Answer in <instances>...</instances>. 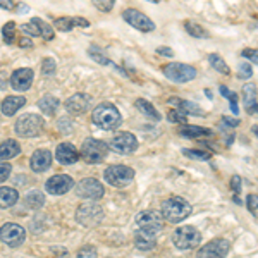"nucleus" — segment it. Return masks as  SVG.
Here are the masks:
<instances>
[{"label":"nucleus","mask_w":258,"mask_h":258,"mask_svg":"<svg viewBox=\"0 0 258 258\" xmlns=\"http://www.w3.org/2000/svg\"><path fill=\"white\" fill-rule=\"evenodd\" d=\"M136 148H138V140L133 133H117L109 143V150L120 155H129Z\"/></svg>","instance_id":"9d476101"},{"label":"nucleus","mask_w":258,"mask_h":258,"mask_svg":"<svg viewBox=\"0 0 258 258\" xmlns=\"http://www.w3.org/2000/svg\"><path fill=\"white\" fill-rule=\"evenodd\" d=\"M19 45H21L23 48H31V47H33V41H31L30 38H28V36H23V38L19 40Z\"/></svg>","instance_id":"de8ad7c7"},{"label":"nucleus","mask_w":258,"mask_h":258,"mask_svg":"<svg viewBox=\"0 0 258 258\" xmlns=\"http://www.w3.org/2000/svg\"><path fill=\"white\" fill-rule=\"evenodd\" d=\"M231 188H232V191H234L236 197H238V195L241 193V177L239 176H232V179H231Z\"/></svg>","instance_id":"49530a36"},{"label":"nucleus","mask_w":258,"mask_h":258,"mask_svg":"<svg viewBox=\"0 0 258 258\" xmlns=\"http://www.w3.org/2000/svg\"><path fill=\"white\" fill-rule=\"evenodd\" d=\"M169 103L174 105L179 112H182L184 115H198V117H205V112H203L197 103L188 102V100H182V98H169Z\"/></svg>","instance_id":"412c9836"},{"label":"nucleus","mask_w":258,"mask_h":258,"mask_svg":"<svg viewBox=\"0 0 258 258\" xmlns=\"http://www.w3.org/2000/svg\"><path fill=\"white\" fill-rule=\"evenodd\" d=\"M179 135L184 138H203V136H210L212 131L202 126H182L179 127Z\"/></svg>","instance_id":"cd10ccee"},{"label":"nucleus","mask_w":258,"mask_h":258,"mask_svg":"<svg viewBox=\"0 0 258 258\" xmlns=\"http://www.w3.org/2000/svg\"><path fill=\"white\" fill-rule=\"evenodd\" d=\"M90 105H91V97L86 93H76L71 98H68V102H66V109L73 115L85 114L90 109Z\"/></svg>","instance_id":"f3484780"},{"label":"nucleus","mask_w":258,"mask_h":258,"mask_svg":"<svg viewBox=\"0 0 258 258\" xmlns=\"http://www.w3.org/2000/svg\"><path fill=\"white\" fill-rule=\"evenodd\" d=\"M248 110V114H251V115H258V105L255 103V105H251L249 109H246Z\"/></svg>","instance_id":"5fc2aeb1"},{"label":"nucleus","mask_w":258,"mask_h":258,"mask_svg":"<svg viewBox=\"0 0 258 258\" xmlns=\"http://www.w3.org/2000/svg\"><path fill=\"white\" fill-rule=\"evenodd\" d=\"M122 19L141 33H152L153 30H155V23H153L147 14H143L141 11L126 9L122 12Z\"/></svg>","instance_id":"9b49d317"},{"label":"nucleus","mask_w":258,"mask_h":258,"mask_svg":"<svg viewBox=\"0 0 258 258\" xmlns=\"http://www.w3.org/2000/svg\"><path fill=\"white\" fill-rule=\"evenodd\" d=\"M55 60L50 59V57H47V59H43V62H41V74L43 76H52V74H55Z\"/></svg>","instance_id":"4c0bfd02"},{"label":"nucleus","mask_w":258,"mask_h":258,"mask_svg":"<svg viewBox=\"0 0 258 258\" xmlns=\"http://www.w3.org/2000/svg\"><path fill=\"white\" fill-rule=\"evenodd\" d=\"M188 159H193V160H209L210 159V153L209 152H202V150H182Z\"/></svg>","instance_id":"e433bc0d"},{"label":"nucleus","mask_w":258,"mask_h":258,"mask_svg":"<svg viewBox=\"0 0 258 258\" xmlns=\"http://www.w3.org/2000/svg\"><path fill=\"white\" fill-rule=\"evenodd\" d=\"M105 193L103 186L100 184L97 179L93 177H86L80 181L76 184V195L81 198H86V200H100Z\"/></svg>","instance_id":"4468645a"},{"label":"nucleus","mask_w":258,"mask_h":258,"mask_svg":"<svg viewBox=\"0 0 258 258\" xmlns=\"http://www.w3.org/2000/svg\"><path fill=\"white\" fill-rule=\"evenodd\" d=\"M148 2H153V4H159L160 0H148Z\"/></svg>","instance_id":"4d7b16f0"},{"label":"nucleus","mask_w":258,"mask_h":258,"mask_svg":"<svg viewBox=\"0 0 258 258\" xmlns=\"http://www.w3.org/2000/svg\"><path fill=\"white\" fill-rule=\"evenodd\" d=\"M19 200L18 191L14 188H0V209H9V207L16 205Z\"/></svg>","instance_id":"bb28decb"},{"label":"nucleus","mask_w":258,"mask_h":258,"mask_svg":"<svg viewBox=\"0 0 258 258\" xmlns=\"http://www.w3.org/2000/svg\"><path fill=\"white\" fill-rule=\"evenodd\" d=\"M241 55H243L244 59L251 60L253 64L258 66V50H243V52H241Z\"/></svg>","instance_id":"c03bdc74"},{"label":"nucleus","mask_w":258,"mask_h":258,"mask_svg":"<svg viewBox=\"0 0 258 258\" xmlns=\"http://www.w3.org/2000/svg\"><path fill=\"white\" fill-rule=\"evenodd\" d=\"M172 243L179 249H193L202 243V234L193 226H181L172 232Z\"/></svg>","instance_id":"7ed1b4c3"},{"label":"nucleus","mask_w":258,"mask_h":258,"mask_svg":"<svg viewBox=\"0 0 258 258\" xmlns=\"http://www.w3.org/2000/svg\"><path fill=\"white\" fill-rule=\"evenodd\" d=\"M19 153H21V147H19L18 141L6 140L2 145H0V162L14 159V157H18Z\"/></svg>","instance_id":"5701e85b"},{"label":"nucleus","mask_w":258,"mask_h":258,"mask_svg":"<svg viewBox=\"0 0 258 258\" xmlns=\"http://www.w3.org/2000/svg\"><path fill=\"white\" fill-rule=\"evenodd\" d=\"M74 186V181L71 176H66V174H57V176L50 177L45 184V188L50 195H64Z\"/></svg>","instance_id":"dca6fc26"},{"label":"nucleus","mask_w":258,"mask_h":258,"mask_svg":"<svg viewBox=\"0 0 258 258\" xmlns=\"http://www.w3.org/2000/svg\"><path fill=\"white\" fill-rule=\"evenodd\" d=\"M30 165L35 172H45L52 165V153L48 150H36L31 155Z\"/></svg>","instance_id":"aec40b11"},{"label":"nucleus","mask_w":258,"mask_h":258,"mask_svg":"<svg viewBox=\"0 0 258 258\" xmlns=\"http://www.w3.org/2000/svg\"><path fill=\"white\" fill-rule=\"evenodd\" d=\"M24 205L31 210H38L45 205V197L40 191H31V193H28L26 198H24Z\"/></svg>","instance_id":"c756f323"},{"label":"nucleus","mask_w":258,"mask_h":258,"mask_svg":"<svg viewBox=\"0 0 258 258\" xmlns=\"http://www.w3.org/2000/svg\"><path fill=\"white\" fill-rule=\"evenodd\" d=\"M191 212H193L191 203L181 197H170L162 203V217L172 224H179L181 220L188 219Z\"/></svg>","instance_id":"f257e3e1"},{"label":"nucleus","mask_w":258,"mask_h":258,"mask_svg":"<svg viewBox=\"0 0 258 258\" xmlns=\"http://www.w3.org/2000/svg\"><path fill=\"white\" fill-rule=\"evenodd\" d=\"M251 131H253V135H255L256 138H258V126H253V127H251Z\"/></svg>","instance_id":"6e6d98bb"},{"label":"nucleus","mask_w":258,"mask_h":258,"mask_svg":"<svg viewBox=\"0 0 258 258\" xmlns=\"http://www.w3.org/2000/svg\"><path fill=\"white\" fill-rule=\"evenodd\" d=\"M136 109H138L141 114H143L145 117H148V119H153V120H160L162 119V115L157 112L155 107H153L150 102H147L145 98L136 100Z\"/></svg>","instance_id":"c85d7f7f"},{"label":"nucleus","mask_w":258,"mask_h":258,"mask_svg":"<svg viewBox=\"0 0 258 258\" xmlns=\"http://www.w3.org/2000/svg\"><path fill=\"white\" fill-rule=\"evenodd\" d=\"M103 219V209L97 203H83L78 207L76 220L85 227H93L102 222Z\"/></svg>","instance_id":"6e6552de"},{"label":"nucleus","mask_w":258,"mask_h":258,"mask_svg":"<svg viewBox=\"0 0 258 258\" xmlns=\"http://www.w3.org/2000/svg\"><path fill=\"white\" fill-rule=\"evenodd\" d=\"M253 76V69L248 62H241L239 64V69H238V78L239 80H249Z\"/></svg>","instance_id":"ea45409f"},{"label":"nucleus","mask_w":258,"mask_h":258,"mask_svg":"<svg viewBox=\"0 0 258 258\" xmlns=\"http://www.w3.org/2000/svg\"><path fill=\"white\" fill-rule=\"evenodd\" d=\"M55 159L64 165H71V164H76L80 160V153H78L76 147L73 143H62L59 145L55 152Z\"/></svg>","instance_id":"6ab92c4d"},{"label":"nucleus","mask_w":258,"mask_h":258,"mask_svg":"<svg viewBox=\"0 0 258 258\" xmlns=\"http://www.w3.org/2000/svg\"><path fill=\"white\" fill-rule=\"evenodd\" d=\"M157 52L160 53V55H167V57H174V52L170 50L169 47H159L157 48Z\"/></svg>","instance_id":"09e8293b"},{"label":"nucleus","mask_w":258,"mask_h":258,"mask_svg":"<svg viewBox=\"0 0 258 258\" xmlns=\"http://www.w3.org/2000/svg\"><path fill=\"white\" fill-rule=\"evenodd\" d=\"M246 205H248V210L251 212V214H255L258 210V195H248Z\"/></svg>","instance_id":"37998d69"},{"label":"nucleus","mask_w":258,"mask_h":258,"mask_svg":"<svg viewBox=\"0 0 258 258\" xmlns=\"http://www.w3.org/2000/svg\"><path fill=\"white\" fill-rule=\"evenodd\" d=\"M209 62H210L212 68L217 71V73L226 74V76L231 74V69H229V66L226 64V60H224L222 57L219 55V53H210V55H209Z\"/></svg>","instance_id":"7c9ffc66"},{"label":"nucleus","mask_w":258,"mask_h":258,"mask_svg":"<svg viewBox=\"0 0 258 258\" xmlns=\"http://www.w3.org/2000/svg\"><path fill=\"white\" fill-rule=\"evenodd\" d=\"M90 23L85 18H59L55 19V28L59 31H71L74 28H88Z\"/></svg>","instance_id":"4be33fe9"},{"label":"nucleus","mask_w":258,"mask_h":258,"mask_svg":"<svg viewBox=\"0 0 258 258\" xmlns=\"http://www.w3.org/2000/svg\"><path fill=\"white\" fill-rule=\"evenodd\" d=\"M219 91H220V95H222V97H226V98L231 100V110L234 112V115H238V112H239V109H238V95L232 93V91L229 90L227 86H220Z\"/></svg>","instance_id":"f704fd0d"},{"label":"nucleus","mask_w":258,"mask_h":258,"mask_svg":"<svg viewBox=\"0 0 258 258\" xmlns=\"http://www.w3.org/2000/svg\"><path fill=\"white\" fill-rule=\"evenodd\" d=\"M109 153V145L103 143L102 140L97 138H88L83 141L81 147V157L88 164H100Z\"/></svg>","instance_id":"20e7f679"},{"label":"nucleus","mask_w":258,"mask_h":258,"mask_svg":"<svg viewBox=\"0 0 258 258\" xmlns=\"http://www.w3.org/2000/svg\"><path fill=\"white\" fill-rule=\"evenodd\" d=\"M28 11H30V7H28L26 4H18V12L23 14V12H28Z\"/></svg>","instance_id":"864d4df0"},{"label":"nucleus","mask_w":258,"mask_h":258,"mask_svg":"<svg viewBox=\"0 0 258 258\" xmlns=\"http://www.w3.org/2000/svg\"><path fill=\"white\" fill-rule=\"evenodd\" d=\"M165 78L174 83H188L197 78V69L188 64H179V62H172V64L164 66Z\"/></svg>","instance_id":"1a4fd4ad"},{"label":"nucleus","mask_w":258,"mask_h":258,"mask_svg":"<svg viewBox=\"0 0 258 258\" xmlns=\"http://www.w3.org/2000/svg\"><path fill=\"white\" fill-rule=\"evenodd\" d=\"M186 117H188V115H184V114H182V112H179L177 109L170 110L169 114H167V119L170 120V122H179V124H184V122H186Z\"/></svg>","instance_id":"a19ab883"},{"label":"nucleus","mask_w":258,"mask_h":258,"mask_svg":"<svg viewBox=\"0 0 258 258\" xmlns=\"http://www.w3.org/2000/svg\"><path fill=\"white\" fill-rule=\"evenodd\" d=\"M91 2H93V6L97 7L98 11H102V12H110L112 9H114L115 0H91Z\"/></svg>","instance_id":"58836bf2"},{"label":"nucleus","mask_w":258,"mask_h":258,"mask_svg":"<svg viewBox=\"0 0 258 258\" xmlns=\"http://www.w3.org/2000/svg\"><path fill=\"white\" fill-rule=\"evenodd\" d=\"M78 258H97V248L93 246H83L78 253Z\"/></svg>","instance_id":"79ce46f5"},{"label":"nucleus","mask_w":258,"mask_h":258,"mask_svg":"<svg viewBox=\"0 0 258 258\" xmlns=\"http://www.w3.org/2000/svg\"><path fill=\"white\" fill-rule=\"evenodd\" d=\"M2 38L7 45H14L16 40V24L14 23H7L2 28Z\"/></svg>","instance_id":"72a5a7b5"},{"label":"nucleus","mask_w":258,"mask_h":258,"mask_svg":"<svg viewBox=\"0 0 258 258\" xmlns=\"http://www.w3.org/2000/svg\"><path fill=\"white\" fill-rule=\"evenodd\" d=\"M6 88H7L6 76H4V73H0V90H6Z\"/></svg>","instance_id":"603ef678"},{"label":"nucleus","mask_w":258,"mask_h":258,"mask_svg":"<svg viewBox=\"0 0 258 258\" xmlns=\"http://www.w3.org/2000/svg\"><path fill=\"white\" fill-rule=\"evenodd\" d=\"M135 244L136 248L141 249V251H150L157 246V239H155V234H150V232H145V231H140L135 238Z\"/></svg>","instance_id":"b1692460"},{"label":"nucleus","mask_w":258,"mask_h":258,"mask_svg":"<svg viewBox=\"0 0 258 258\" xmlns=\"http://www.w3.org/2000/svg\"><path fill=\"white\" fill-rule=\"evenodd\" d=\"M243 98L246 109H249V107L256 103V86L253 83H248V85L243 86Z\"/></svg>","instance_id":"2f4dec72"},{"label":"nucleus","mask_w":258,"mask_h":258,"mask_svg":"<svg viewBox=\"0 0 258 258\" xmlns=\"http://www.w3.org/2000/svg\"><path fill=\"white\" fill-rule=\"evenodd\" d=\"M11 174V165L9 164H2L0 162V182H4Z\"/></svg>","instance_id":"a18cd8bd"},{"label":"nucleus","mask_w":258,"mask_h":258,"mask_svg":"<svg viewBox=\"0 0 258 258\" xmlns=\"http://www.w3.org/2000/svg\"><path fill=\"white\" fill-rule=\"evenodd\" d=\"M229 251H231V243L224 238H215L200 249L198 258H226Z\"/></svg>","instance_id":"f8f14e48"},{"label":"nucleus","mask_w":258,"mask_h":258,"mask_svg":"<svg viewBox=\"0 0 258 258\" xmlns=\"http://www.w3.org/2000/svg\"><path fill=\"white\" fill-rule=\"evenodd\" d=\"M33 78H35V74H33L31 69L21 68L18 71H14V74L11 76V85L12 88L18 91H26L33 85Z\"/></svg>","instance_id":"a211bd4d"},{"label":"nucleus","mask_w":258,"mask_h":258,"mask_svg":"<svg viewBox=\"0 0 258 258\" xmlns=\"http://www.w3.org/2000/svg\"><path fill=\"white\" fill-rule=\"evenodd\" d=\"M88 53H90L91 59H95L97 62H100V64H103V66H110V60L107 59L105 53H103L102 50H100L98 47H95V45H93V47H90Z\"/></svg>","instance_id":"c9c22d12"},{"label":"nucleus","mask_w":258,"mask_h":258,"mask_svg":"<svg viewBox=\"0 0 258 258\" xmlns=\"http://www.w3.org/2000/svg\"><path fill=\"white\" fill-rule=\"evenodd\" d=\"M24 238H26V231L23 227L18 226V224L7 222L0 227V239L11 248H18L24 243Z\"/></svg>","instance_id":"ddd939ff"},{"label":"nucleus","mask_w":258,"mask_h":258,"mask_svg":"<svg viewBox=\"0 0 258 258\" xmlns=\"http://www.w3.org/2000/svg\"><path fill=\"white\" fill-rule=\"evenodd\" d=\"M136 226L140 231L150 232V234H157L164 229V217L160 212L155 210H143L136 215Z\"/></svg>","instance_id":"0eeeda50"},{"label":"nucleus","mask_w":258,"mask_h":258,"mask_svg":"<svg viewBox=\"0 0 258 258\" xmlns=\"http://www.w3.org/2000/svg\"><path fill=\"white\" fill-rule=\"evenodd\" d=\"M43 119L36 114H26L23 117L18 119L16 122V133L21 138H33V136H38L43 131Z\"/></svg>","instance_id":"423d86ee"},{"label":"nucleus","mask_w":258,"mask_h":258,"mask_svg":"<svg viewBox=\"0 0 258 258\" xmlns=\"http://www.w3.org/2000/svg\"><path fill=\"white\" fill-rule=\"evenodd\" d=\"M38 107L45 115H53L59 109V98L53 97V95H45V97L40 98Z\"/></svg>","instance_id":"a878e982"},{"label":"nucleus","mask_w":258,"mask_h":258,"mask_svg":"<svg viewBox=\"0 0 258 258\" xmlns=\"http://www.w3.org/2000/svg\"><path fill=\"white\" fill-rule=\"evenodd\" d=\"M0 7L6 11H12L14 9V4H12V0H0Z\"/></svg>","instance_id":"8fccbe9b"},{"label":"nucleus","mask_w":258,"mask_h":258,"mask_svg":"<svg viewBox=\"0 0 258 258\" xmlns=\"http://www.w3.org/2000/svg\"><path fill=\"white\" fill-rule=\"evenodd\" d=\"M103 176H105V181L110 186H114V188H124V186H127L135 179V170L129 167V165L115 164L107 167Z\"/></svg>","instance_id":"39448f33"},{"label":"nucleus","mask_w":258,"mask_h":258,"mask_svg":"<svg viewBox=\"0 0 258 258\" xmlns=\"http://www.w3.org/2000/svg\"><path fill=\"white\" fill-rule=\"evenodd\" d=\"M91 120H93V124L98 129L109 131V129H115L120 124V112L112 103H100L97 109L93 110Z\"/></svg>","instance_id":"f03ea898"},{"label":"nucleus","mask_w":258,"mask_h":258,"mask_svg":"<svg viewBox=\"0 0 258 258\" xmlns=\"http://www.w3.org/2000/svg\"><path fill=\"white\" fill-rule=\"evenodd\" d=\"M184 28H186V31H188L191 36H195V38H209V33L203 30V28L200 26L198 23H193V21H186Z\"/></svg>","instance_id":"473e14b6"},{"label":"nucleus","mask_w":258,"mask_h":258,"mask_svg":"<svg viewBox=\"0 0 258 258\" xmlns=\"http://www.w3.org/2000/svg\"><path fill=\"white\" fill-rule=\"evenodd\" d=\"M21 30H23L24 35H30V36H43L45 40H52L53 38V30L52 26H48L45 21H41L40 18H33L31 23L28 24H23L21 26Z\"/></svg>","instance_id":"2eb2a0df"},{"label":"nucleus","mask_w":258,"mask_h":258,"mask_svg":"<svg viewBox=\"0 0 258 258\" xmlns=\"http://www.w3.org/2000/svg\"><path fill=\"white\" fill-rule=\"evenodd\" d=\"M24 103H26V98L24 97H14V95H12V97L4 98V102H2L4 115H14Z\"/></svg>","instance_id":"393cba45"},{"label":"nucleus","mask_w":258,"mask_h":258,"mask_svg":"<svg viewBox=\"0 0 258 258\" xmlns=\"http://www.w3.org/2000/svg\"><path fill=\"white\" fill-rule=\"evenodd\" d=\"M222 122H224V124H227L229 127H236V126H239V120H238V119H229V117H224V119H222Z\"/></svg>","instance_id":"3c124183"}]
</instances>
